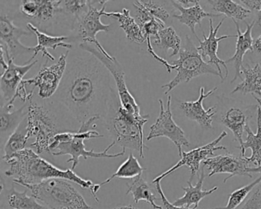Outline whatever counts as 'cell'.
Listing matches in <instances>:
<instances>
[{
	"label": "cell",
	"mask_w": 261,
	"mask_h": 209,
	"mask_svg": "<svg viewBox=\"0 0 261 209\" xmlns=\"http://www.w3.org/2000/svg\"><path fill=\"white\" fill-rule=\"evenodd\" d=\"M91 55L72 62L59 91L60 100L80 123L94 116L101 117L108 106L109 77L105 67Z\"/></svg>",
	"instance_id": "1"
},
{
	"label": "cell",
	"mask_w": 261,
	"mask_h": 209,
	"mask_svg": "<svg viewBox=\"0 0 261 209\" xmlns=\"http://www.w3.org/2000/svg\"><path fill=\"white\" fill-rule=\"evenodd\" d=\"M4 161L10 166L6 175L14 177L13 182L20 186L38 184L51 178H63L79 185L82 189L91 191L94 187L92 181L81 178L72 169H59L30 148L13 154Z\"/></svg>",
	"instance_id": "2"
},
{
	"label": "cell",
	"mask_w": 261,
	"mask_h": 209,
	"mask_svg": "<svg viewBox=\"0 0 261 209\" xmlns=\"http://www.w3.org/2000/svg\"><path fill=\"white\" fill-rule=\"evenodd\" d=\"M100 116H94L88 119L87 121L84 122L81 126L80 129L76 132H63L57 134L51 142L50 146V151L53 155H69L71 158L67 160V163H72L71 169L74 170L76 166L79 165V159L83 157L87 160L88 157L92 158H117L123 156L126 152V149L123 148L122 152L118 153L109 154L108 151L116 144L115 141H113L105 150L102 152H94L93 149L87 150L85 146V140L90 139L99 138L103 136L99 134L97 131L90 129V127L94 124V121L98 120Z\"/></svg>",
	"instance_id": "3"
},
{
	"label": "cell",
	"mask_w": 261,
	"mask_h": 209,
	"mask_svg": "<svg viewBox=\"0 0 261 209\" xmlns=\"http://www.w3.org/2000/svg\"><path fill=\"white\" fill-rule=\"evenodd\" d=\"M22 186L30 189L32 196L48 209H92L68 180L51 178Z\"/></svg>",
	"instance_id": "4"
},
{
	"label": "cell",
	"mask_w": 261,
	"mask_h": 209,
	"mask_svg": "<svg viewBox=\"0 0 261 209\" xmlns=\"http://www.w3.org/2000/svg\"><path fill=\"white\" fill-rule=\"evenodd\" d=\"M149 114L136 115L127 112L121 106L111 119L108 131L115 143L124 149L138 151L140 156L144 158L143 126L149 120Z\"/></svg>",
	"instance_id": "5"
},
{
	"label": "cell",
	"mask_w": 261,
	"mask_h": 209,
	"mask_svg": "<svg viewBox=\"0 0 261 209\" xmlns=\"http://www.w3.org/2000/svg\"><path fill=\"white\" fill-rule=\"evenodd\" d=\"M178 55V59L171 63L175 66L176 76L170 82L162 86V88H167L164 93L166 95L180 84L190 82L192 79L202 74H213L218 76L222 81L218 70L204 62L189 36H186V45Z\"/></svg>",
	"instance_id": "6"
},
{
	"label": "cell",
	"mask_w": 261,
	"mask_h": 209,
	"mask_svg": "<svg viewBox=\"0 0 261 209\" xmlns=\"http://www.w3.org/2000/svg\"><path fill=\"white\" fill-rule=\"evenodd\" d=\"M27 137H35L34 143L30 145L38 154L50 152V146L53 139L60 134L56 118L48 110L42 105L30 100L27 115Z\"/></svg>",
	"instance_id": "7"
},
{
	"label": "cell",
	"mask_w": 261,
	"mask_h": 209,
	"mask_svg": "<svg viewBox=\"0 0 261 209\" xmlns=\"http://www.w3.org/2000/svg\"><path fill=\"white\" fill-rule=\"evenodd\" d=\"M80 48H82L84 51L94 56L112 74L113 79L117 85L119 98H120L122 108H124L127 112L130 113V114H136V115L141 114L140 106L137 104L135 98L133 97L132 94L128 90L126 81H125L124 72H123L121 65L118 63L117 59L114 61L110 60L92 44L83 42L81 44Z\"/></svg>",
	"instance_id": "8"
},
{
	"label": "cell",
	"mask_w": 261,
	"mask_h": 209,
	"mask_svg": "<svg viewBox=\"0 0 261 209\" xmlns=\"http://www.w3.org/2000/svg\"><path fill=\"white\" fill-rule=\"evenodd\" d=\"M171 96L168 97L167 107L165 109L164 103L162 99H159L160 111L158 118L155 123L150 126L149 135L146 137V140H152L157 137H166L169 139L178 148V155L181 156L182 146H190V143L188 140L183 129L176 124L172 117L171 111Z\"/></svg>",
	"instance_id": "9"
},
{
	"label": "cell",
	"mask_w": 261,
	"mask_h": 209,
	"mask_svg": "<svg viewBox=\"0 0 261 209\" xmlns=\"http://www.w3.org/2000/svg\"><path fill=\"white\" fill-rule=\"evenodd\" d=\"M97 1H91L87 13L77 20V33L84 42L92 44L103 56H106L110 60L114 61L115 60V58L111 56L97 39V33L100 32L109 33L110 27H111L110 24H103L101 22L102 16H106L107 4L103 5L100 10H98L93 6V4H97Z\"/></svg>",
	"instance_id": "10"
},
{
	"label": "cell",
	"mask_w": 261,
	"mask_h": 209,
	"mask_svg": "<svg viewBox=\"0 0 261 209\" xmlns=\"http://www.w3.org/2000/svg\"><path fill=\"white\" fill-rule=\"evenodd\" d=\"M227 136V132L224 131V132L221 133L219 137H218V138L215 139V140H213L212 143H209L208 144L195 148V149H192L189 152L182 151L181 160L175 166H172L170 169H168L167 171L157 176L152 181V183L155 184L156 182H161L162 179H163L165 177L170 175L171 173L175 172L179 168L182 167V166H187L190 169L191 176L189 181H192L194 176L196 175L198 171H199L200 164H201V162L203 163V161H204L206 159L213 156L215 155L214 154L215 151L223 150V149L227 150V148L225 146H218V143Z\"/></svg>",
	"instance_id": "11"
},
{
	"label": "cell",
	"mask_w": 261,
	"mask_h": 209,
	"mask_svg": "<svg viewBox=\"0 0 261 209\" xmlns=\"http://www.w3.org/2000/svg\"><path fill=\"white\" fill-rule=\"evenodd\" d=\"M68 54L62 55L54 65L43 67L34 79L25 80L27 85H33L39 88L41 98H50L59 89L66 71Z\"/></svg>",
	"instance_id": "12"
},
{
	"label": "cell",
	"mask_w": 261,
	"mask_h": 209,
	"mask_svg": "<svg viewBox=\"0 0 261 209\" xmlns=\"http://www.w3.org/2000/svg\"><path fill=\"white\" fill-rule=\"evenodd\" d=\"M203 166L207 167L210 171L208 176H213L215 174H229V176L224 178V183L232 177L236 175H247L253 178L251 174L249 173V162L246 157L242 155L236 156L232 154H224L209 157L203 161Z\"/></svg>",
	"instance_id": "13"
},
{
	"label": "cell",
	"mask_w": 261,
	"mask_h": 209,
	"mask_svg": "<svg viewBox=\"0 0 261 209\" xmlns=\"http://www.w3.org/2000/svg\"><path fill=\"white\" fill-rule=\"evenodd\" d=\"M226 18L221 19V22L217 25L216 28H214L213 20L212 19H209V25H210V30H209V35L206 36L203 33V41L198 39L199 46L197 47V49L201 51V57L203 59L208 58L209 60L207 64L209 65H214L216 66L217 70L219 72L220 75L222 77V82L227 79L228 76V69H227L226 62L219 59L218 56V45L219 42L223 39H228V38H237L236 36H222L218 37L217 34L219 31L220 28L222 25L223 22L225 20Z\"/></svg>",
	"instance_id": "14"
},
{
	"label": "cell",
	"mask_w": 261,
	"mask_h": 209,
	"mask_svg": "<svg viewBox=\"0 0 261 209\" xmlns=\"http://www.w3.org/2000/svg\"><path fill=\"white\" fill-rule=\"evenodd\" d=\"M31 32H25V30L16 27L12 19L1 13L0 16V39L1 45H4L9 53L12 59H15L18 55L34 51V47L25 46L20 42L22 36H31Z\"/></svg>",
	"instance_id": "15"
},
{
	"label": "cell",
	"mask_w": 261,
	"mask_h": 209,
	"mask_svg": "<svg viewBox=\"0 0 261 209\" xmlns=\"http://www.w3.org/2000/svg\"><path fill=\"white\" fill-rule=\"evenodd\" d=\"M8 68L1 76L0 87L2 91L3 100L10 103L16 95L25 74L36 65L38 60L30 62L27 65H18L14 63V59L8 60Z\"/></svg>",
	"instance_id": "16"
},
{
	"label": "cell",
	"mask_w": 261,
	"mask_h": 209,
	"mask_svg": "<svg viewBox=\"0 0 261 209\" xmlns=\"http://www.w3.org/2000/svg\"><path fill=\"white\" fill-rule=\"evenodd\" d=\"M217 89L218 88L215 87L208 92H205L204 87H201L198 98L195 101L181 102L179 104L180 109L188 118L197 122L202 127L212 128L214 116L217 112L216 107L213 106L205 110L203 107V101L204 99L213 94Z\"/></svg>",
	"instance_id": "17"
},
{
	"label": "cell",
	"mask_w": 261,
	"mask_h": 209,
	"mask_svg": "<svg viewBox=\"0 0 261 209\" xmlns=\"http://www.w3.org/2000/svg\"><path fill=\"white\" fill-rule=\"evenodd\" d=\"M237 30L236 50L234 55L230 59L226 61V63L233 62L235 68V74L232 79L231 83H233L238 77L241 79V68L243 67V59L244 55L248 51H253V39L252 36V30L255 25V22L247 24V29L244 33L241 31L239 25L235 20H233Z\"/></svg>",
	"instance_id": "18"
},
{
	"label": "cell",
	"mask_w": 261,
	"mask_h": 209,
	"mask_svg": "<svg viewBox=\"0 0 261 209\" xmlns=\"http://www.w3.org/2000/svg\"><path fill=\"white\" fill-rule=\"evenodd\" d=\"M27 29L33 34L36 35L38 42L37 45L34 47V51H33L34 55L30 59V62H32V60L34 59L39 53H42V57H46L49 60L54 61L55 57L49 51H48V48H51L53 50H56L59 47L67 48V49L72 48V45L70 43H65L64 42V41L69 39L68 36H48V35L41 32L36 25L32 23L27 24Z\"/></svg>",
	"instance_id": "19"
},
{
	"label": "cell",
	"mask_w": 261,
	"mask_h": 209,
	"mask_svg": "<svg viewBox=\"0 0 261 209\" xmlns=\"http://www.w3.org/2000/svg\"><path fill=\"white\" fill-rule=\"evenodd\" d=\"M171 4L177 10L179 11V14H174L173 17L181 23L187 25L190 29L191 32L195 35L197 40H198L199 38L195 33L196 25H199L201 27V21L204 18L218 17V16H221V14H212V13L204 11L198 1L195 3L193 7H182L177 1H171Z\"/></svg>",
	"instance_id": "20"
},
{
	"label": "cell",
	"mask_w": 261,
	"mask_h": 209,
	"mask_svg": "<svg viewBox=\"0 0 261 209\" xmlns=\"http://www.w3.org/2000/svg\"><path fill=\"white\" fill-rule=\"evenodd\" d=\"M205 174H204V166L201 167V175L198 178V182L195 186H192V181H188L189 185L188 187H181L185 191V195L181 198L175 200L173 202L174 205L185 206V207H190L192 204L195 205L194 208H198V204L200 201L207 195H212V193L218 190V186H215L209 190L204 191L202 189L203 183H204Z\"/></svg>",
	"instance_id": "21"
},
{
	"label": "cell",
	"mask_w": 261,
	"mask_h": 209,
	"mask_svg": "<svg viewBox=\"0 0 261 209\" xmlns=\"http://www.w3.org/2000/svg\"><path fill=\"white\" fill-rule=\"evenodd\" d=\"M257 130L256 134H253L250 129L248 123L246 125L245 131L247 133V139L244 142L242 146H238L241 149L243 157H245L246 149H251V155L246 157L249 163H253L256 167L261 166V110L257 107Z\"/></svg>",
	"instance_id": "22"
},
{
	"label": "cell",
	"mask_w": 261,
	"mask_h": 209,
	"mask_svg": "<svg viewBox=\"0 0 261 209\" xmlns=\"http://www.w3.org/2000/svg\"><path fill=\"white\" fill-rule=\"evenodd\" d=\"M106 16H111L118 20L120 28L124 31L126 39L130 42L143 44L147 40L143 30L131 16L130 11L127 9H123L121 12L107 13Z\"/></svg>",
	"instance_id": "23"
},
{
	"label": "cell",
	"mask_w": 261,
	"mask_h": 209,
	"mask_svg": "<svg viewBox=\"0 0 261 209\" xmlns=\"http://www.w3.org/2000/svg\"><path fill=\"white\" fill-rule=\"evenodd\" d=\"M145 170L144 168L139 163L138 160L134 156V154H129L126 161L123 162L120 167L117 169L115 173L113 174L111 177L105 180L103 182L100 184H94V187L91 189V192L93 196L95 198L96 201L99 202V199L97 197V193L100 190L101 186L108 184L110 181L116 178H134L140 176L143 174V171Z\"/></svg>",
	"instance_id": "24"
},
{
	"label": "cell",
	"mask_w": 261,
	"mask_h": 209,
	"mask_svg": "<svg viewBox=\"0 0 261 209\" xmlns=\"http://www.w3.org/2000/svg\"><path fill=\"white\" fill-rule=\"evenodd\" d=\"M241 73L245 79L232 91L231 94L242 93L244 94H256L261 95V65L256 63L253 67H244L241 68Z\"/></svg>",
	"instance_id": "25"
},
{
	"label": "cell",
	"mask_w": 261,
	"mask_h": 209,
	"mask_svg": "<svg viewBox=\"0 0 261 209\" xmlns=\"http://www.w3.org/2000/svg\"><path fill=\"white\" fill-rule=\"evenodd\" d=\"M30 104L29 103H25L22 108L16 111L12 112L10 110L7 109V107L2 105L1 106V135L4 137V135L10 136L19 127V125L22 123L25 117L28 115V108Z\"/></svg>",
	"instance_id": "26"
},
{
	"label": "cell",
	"mask_w": 261,
	"mask_h": 209,
	"mask_svg": "<svg viewBox=\"0 0 261 209\" xmlns=\"http://www.w3.org/2000/svg\"><path fill=\"white\" fill-rule=\"evenodd\" d=\"M127 186L126 195L131 194L137 204L140 201H145L149 203L153 209H163V207L155 203L157 200L156 196L152 192L149 183L142 177V175L134 178Z\"/></svg>",
	"instance_id": "27"
},
{
	"label": "cell",
	"mask_w": 261,
	"mask_h": 209,
	"mask_svg": "<svg viewBox=\"0 0 261 209\" xmlns=\"http://www.w3.org/2000/svg\"><path fill=\"white\" fill-rule=\"evenodd\" d=\"M248 117L245 113L239 108H231L221 117V123L227 126L234 136L235 139L239 142L240 146H242L243 134L245 130Z\"/></svg>",
	"instance_id": "28"
},
{
	"label": "cell",
	"mask_w": 261,
	"mask_h": 209,
	"mask_svg": "<svg viewBox=\"0 0 261 209\" xmlns=\"http://www.w3.org/2000/svg\"><path fill=\"white\" fill-rule=\"evenodd\" d=\"M215 11L230 18L232 20H244L250 14V10L233 2V0L207 1Z\"/></svg>",
	"instance_id": "29"
},
{
	"label": "cell",
	"mask_w": 261,
	"mask_h": 209,
	"mask_svg": "<svg viewBox=\"0 0 261 209\" xmlns=\"http://www.w3.org/2000/svg\"><path fill=\"white\" fill-rule=\"evenodd\" d=\"M7 202L11 209H48L43 204H39L33 196L27 195V190L18 192L14 186L7 193Z\"/></svg>",
	"instance_id": "30"
},
{
	"label": "cell",
	"mask_w": 261,
	"mask_h": 209,
	"mask_svg": "<svg viewBox=\"0 0 261 209\" xmlns=\"http://www.w3.org/2000/svg\"><path fill=\"white\" fill-rule=\"evenodd\" d=\"M181 38L177 35L175 30L172 27H166L159 33V38L154 39L153 45L160 47L167 51L172 50L170 57L177 56L181 51Z\"/></svg>",
	"instance_id": "31"
},
{
	"label": "cell",
	"mask_w": 261,
	"mask_h": 209,
	"mask_svg": "<svg viewBox=\"0 0 261 209\" xmlns=\"http://www.w3.org/2000/svg\"><path fill=\"white\" fill-rule=\"evenodd\" d=\"M22 123H21L19 127L9 137L4 146V155L3 156V160H6L13 154L25 149V146L29 140L27 130V125L22 126Z\"/></svg>",
	"instance_id": "32"
},
{
	"label": "cell",
	"mask_w": 261,
	"mask_h": 209,
	"mask_svg": "<svg viewBox=\"0 0 261 209\" xmlns=\"http://www.w3.org/2000/svg\"><path fill=\"white\" fill-rule=\"evenodd\" d=\"M36 4L37 11L33 20L37 22L38 25L48 23L61 12L62 0H36Z\"/></svg>",
	"instance_id": "33"
},
{
	"label": "cell",
	"mask_w": 261,
	"mask_h": 209,
	"mask_svg": "<svg viewBox=\"0 0 261 209\" xmlns=\"http://www.w3.org/2000/svg\"><path fill=\"white\" fill-rule=\"evenodd\" d=\"M91 1L86 0H64L60 6V11L74 16L79 20L89 9Z\"/></svg>",
	"instance_id": "34"
},
{
	"label": "cell",
	"mask_w": 261,
	"mask_h": 209,
	"mask_svg": "<svg viewBox=\"0 0 261 209\" xmlns=\"http://www.w3.org/2000/svg\"><path fill=\"white\" fill-rule=\"evenodd\" d=\"M260 181L261 176L256 178L253 182L233 191L229 195L227 205L223 207V209H235L238 207L244 201L249 193L253 190V188L257 185H259Z\"/></svg>",
	"instance_id": "35"
},
{
	"label": "cell",
	"mask_w": 261,
	"mask_h": 209,
	"mask_svg": "<svg viewBox=\"0 0 261 209\" xmlns=\"http://www.w3.org/2000/svg\"><path fill=\"white\" fill-rule=\"evenodd\" d=\"M143 7L149 11L155 19H160L165 24L169 21L170 14L166 8L163 7L160 1H152V0H142L139 1Z\"/></svg>",
	"instance_id": "36"
},
{
	"label": "cell",
	"mask_w": 261,
	"mask_h": 209,
	"mask_svg": "<svg viewBox=\"0 0 261 209\" xmlns=\"http://www.w3.org/2000/svg\"><path fill=\"white\" fill-rule=\"evenodd\" d=\"M134 7H135V17H134V19L143 30V27L155 17H153L149 13V11L140 4L139 0L135 1Z\"/></svg>",
	"instance_id": "37"
},
{
	"label": "cell",
	"mask_w": 261,
	"mask_h": 209,
	"mask_svg": "<svg viewBox=\"0 0 261 209\" xmlns=\"http://www.w3.org/2000/svg\"><path fill=\"white\" fill-rule=\"evenodd\" d=\"M165 25H166V24L162 22L160 19L153 18L152 20L149 21V22H147V23L143 27V33H144L146 38H151V36H153L155 39H157L159 38V33H160V32L163 30V29L166 28Z\"/></svg>",
	"instance_id": "38"
},
{
	"label": "cell",
	"mask_w": 261,
	"mask_h": 209,
	"mask_svg": "<svg viewBox=\"0 0 261 209\" xmlns=\"http://www.w3.org/2000/svg\"><path fill=\"white\" fill-rule=\"evenodd\" d=\"M240 209H261L260 186H259Z\"/></svg>",
	"instance_id": "39"
},
{
	"label": "cell",
	"mask_w": 261,
	"mask_h": 209,
	"mask_svg": "<svg viewBox=\"0 0 261 209\" xmlns=\"http://www.w3.org/2000/svg\"><path fill=\"white\" fill-rule=\"evenodd\" d=\"M37 11L36 0H24L21 1L20 12L24 16L33 20Z\"/></svg>",
	"instance_id": "40"
},
{
	"label": "cell",
	"mask_w": 261,
	"mask_h": 209,
	"mask_svg": "<svg viewBox=\"0 0 261 209\" xmlns=\"http://www.w3.org/2000/svg\"><path fill=\"white\" fill-rule=\"evenodd\" d=\"M155 189H156L159 195H160V198H161L162 202H163V209H196L190 208V207H185V206L174 205L173 203H171L170 201L167 199L166 195H165L163 189H162L161 183H155ZM210 209H223V207H214V208Z\"/></svg>",
	"instance_id": "41"
},
{
	"label": "cell",
	"mask_w": 261,
	"mask_h": 209,
	"mask_svg": "<svg viewBox=\"0 0 261 209\" xmlns=\"http://www.w3.org/2000/svg\"><path fill=\"white\" fill-rule=\"evenodd\" d=\"M147 51L151 55V56L153 57V59H155L157 62L161 63L162 65H164L166 67V69H167V71L169 73H171L172 70H175V65H172L171 63H169L166 59H163V58L160 57L154 51L153 48L152 46V43H151V38L147 37Z\"/></svg>",
	"instance_id": "42"
},
{
	"label": "cell",
	"mask_w": 261,
	"mask_h": 209,
	"mask_svg": "<svg viewBox=\"0 0 261 209\" xmlns=\"http://www.w3.org/2000/svg\"><path fill=\"white\" fill-rule=\"evenodd\" d=\"M241 4H244L246 7L252 10L261 11V0H241Z\"/></svg>",
	"instance_id": "43"
},
{
	"label": "cell",
	"mask_w": 261,
	"mask_h": 209,
	"mask_svg": "<svg viewBox=\"0 0 261 209\" xmlns=\"http://www.w3.org/2000/svg\"><path fill=\"white\" fill-rule=\"evenodd\" d=\"M253 48H255L258 54L261 56V36H259L253 42Z\"/></svg>",
	"instance_id": "44"
},
{
	"label": "cell",
	"mask_w": 261,
	"mask_h": 209,
	"mask_svg": "<svg viewBox=\"0 0 261 209\" xmlns=\"http://www.w3.org/2000/svg\"><path fill=\"white\" fill-rule=\"evenodd\" d=\"M249 173H261V166L258 167H250L248 169Z\"/></svg>",
	"instance_id": "45"
},
{
	"label": "cell",
	"mask_w": 261,
	"mask_h": 209,
	"mask_svg": "<svg viewBox=\"0 0 261 209\" xmlns=\"http://www.w3.org/2000/svg\"><path fill=\"white\" fill-rule=\"evenodd\" d=\"M112 209H140V208H138V207H135V206L133 205V204H129V205L121 206V207H114V208H112Z\"/></svg>",
	"instance_id": "46"
},
{
	"label": "cell",
	"mask_w": 261,
	"mask_h": 209,
	"mask_svg": "<svg viewBox=\"0 0 261 209\" xmlns=\"http://www.w3.org/2000/svg\"><path fill=\"white\" fill-rule=\"evenodd\" d=\"M257 24L259 27H261V11L259 12V14H258Z\"/></svg>",
	"instance_id": "47"
},
{
	"label": "cell",
	"mask_w": 261,
	"mask_h": 209,
	"mask_svg": "<svg viewBox=\"0 0 261 209\" xmlns=\"http://www.w3.org/2000/svg\"><path fill=\"white\" fill-rule=\"evenodd\" d=\"M253 97H254L255 100H256V101L258 102V103H259V107L261 110V98H259V97H256L254 94H253Z\"/></svg>",
	"instance_id": "48"
},
{
	"label": "cell",
	"mask_w": 261,
	"mask_h": 209,
	"mask_svg": "<svg viewBox=\"0 0 261 209\" xmlns=\"http://www.w3.org/2000/svg\"><path fill=\"white\" fill-rule=\"evenodd\" d=\"M259 186H261V181H260V183H259Z\"/></svg>",
	"instance_id": "49"
}]
</instances>
